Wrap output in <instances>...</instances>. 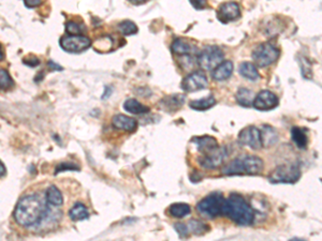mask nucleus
<instances>
[{"mask_svg":"<svg viewBox=\"0 0 322 241\" xmlns=\"http://www.w3.org/2000/svg\"><path fill=\"white\" fill-rule=\"evenodd\" d=\"M238 142L254 150L260 149L262 147L261 131L256 127L245 128L238 134Z\"/></svg>","mask_w":322,"mask_h":241,"instance_id":"9b49d317","label":"nucleus"},{"mask_svg":"<svg viewBox=\"0 0 322 241\" xmlns=\"http://www.w3.org/2000/svg\"><path fill=\"white\" fill-rule=\"evenodd\" d=\"M190 206L185 203H175L170 206L169 208V214L173 217H177V219H181V217H185L190 214Z\"/></svg>","mask_w":322,"mask_h":241,"instance_id":"a878e982","label":"nucleus"},{"mask_svg":"<svg viewBox=\"0 0 322 241\" xmlns=\"http://www.w3.org/2000/svg\"><path fill=\"white\" fill-rule=\"evenodd\" d=\"M130 1L133 2V3H136V4H141V3L148 1V0H130Z\"/></svg>","mask_w":322,"mask_h":241,"instance_id":"c9c22d12","label":"nucleus"},{"mask_svg":"<svg viewBox=\"0 0 322 241\" xmlns=\"http://www.w3.org/2000/svg\"><path fill=\"white\" fill-rule=\"evenodd\" d=\"M45 0H24L25 5L28 8H37L42 4Z\"/></svg>","mask_w":322,"mask_h":241,"instance_id":"f704fd0d","label":"nucleus"},{"mask_svg":"<svg viewBox=\"0 0 322 241\" xmlns=\"http://www.w3.org/2000/svg\"><path fill=\"white\" fill-rule=\"evenodd\" d=\"M171 50L176 56H186V55H195L197 48L193 44L188 43L185 39L178 38L173 41L171 45Z\"/></svg>","mask_w":322,"mask_h":241,"instance_id":"2eb2a0df","label":"nucleus"},{"mask_svg":"<svg viewBox=\"0 0 322 241\" xmlns=\"http://www.w3.org/2000/svg\"><path fill=\"white\" fill-rule=\"evenodd\" d=\"M112 125L114 128L126 132H133L138 127V122L131 117L118 114L112 118Z\"/></svg>","mask_w":322,"mask_h":241,"instance_id":"4468645a","label":"nucleus"},{"mask_svg":"<svg viewBox=\"0 0 322 241\" xmlns=\"http://www.w3.org/2000/svg\"><path fill=\"white\" fill-rule=\"evenodd\" d=\"M261 131V140H262V147H271L274 144L277 143L278 140V134L274 130L273 128L264 126L262 128Z\"/></svg>","mask_w":322,"mask_h":241,"instance_id":"5701e85b","label":"nucleus"},{"mask_svg":"<svg viewBox=\"0 0 322 241\" xmlns=\"http://www.w3.org/2000/svg\"><path fill=\"white\" fill-rule=\"evenodd\" d=\"M279 57V50L272 43H262L253 52L254 62L259 68H265L274 63Z\"/></svg>","mask_w":322,"mask_h":241,"instance_id":"423d86ee","label":"nucleus"},{"mask_svg":"<svg viewBox=\"0 0 322 241\" xmlns=\"http://www.w3.org/2000/svg\"><path fill=\"white\" fill-rule=\"evenodd\" d=\"M48 203H44L38 194H29L20 199L14 210V219L24 227L37 226L45 214Z\"/></svg>","mask_w":322,"mask_h":241,"instance_id":"f257e3e1","label":"nucleus"},{"mask_svg":"<svg viewBox=\"0 0 322 241\" xmlns=\"http://www.w3.org/2000/svg\"><path fill=\"white\" fill-rule=\"evenodd\" d=\"M118 31L124 36H131L138 32V27L131 21H124L118 24Z\"/></svg>","mask_w":322,"mask_h":241,"instance_id":"c85d7f7f","label":"nucleus"},{"mask_svg":"<svg viewBox=\"0 0 322 241\" xmlns=\"http://www.w3.org/2000/svg\"><path fill=\"white\" fill-rule=\"evenodd\" d=\"M263 169V161L259 157L246 156L234 159L222 169V174L234 175H259Z\"/></svg>","mask_w":322,"mask_h":241,"instance_id":"7ed1b4c3","label":"nucleus"},{"mask_svg":"<svg viewBox=\"0 0 322 241\" xmlns=\"http://www.w3.org/2000/svg\"><path fill=\"white\" fill-rule=\"evenodd\" d=\"M238 71L239 74H241L246 80H257L260 79V74L258 72L256 66L251 62H247V61L242 62L238 67Z\"/></svg>","mask_w":322,"mask_h":241,"instance_id":"412c9836","label":"nucleus"},{"mask_svg":"<svg viewBox=\"0 0 322 241\" xmlns=\"http://www.w3.org/2000/svg\"><path fill=\"white\" fill-rule=\"evenodd\" d=\"M174 228L176 229V232L179 235L180 238H187L190 235L187 224H184V223H176V224L174 225Z\"/></svg>","mask_w":322,"mask_h":241,"instance_id":"473e14b6","label":"nucleus"},{"mask_svg":"<svg viewBox=\"0 0 322 241\" xmlns=\"http://www.w3.org/2000/svg\"><path fill=\"white\" fill-rule=\"evenodd\" d=\"M186 97L184 95H179V93H176V95H172L163 98L160 101V107L165 110L168 111H175L179 109L183 104L185 103Z\"/></svg>","mask_w":322,"mask_h":241,"instance_id":"dca6fc26","label":"nucleus"},{"mask_svg":"<svg viewBox=\"0 0 322 241\" xmlns=\"http://www.w3.org/2000/svg\"><path fill=\"white\" fill-rule=\"evenodd\" d=\"M66 170H80V167L77 165V164L71 162H62L59 163V165L55 168V174L66 172Z\"/></svg>","mask_w":322,"mask_h":241,"instance_id":"2f4dec72","label":"nucleus"},{"mask_svg":"<svg viewBox=\"0 0 322 241\" xmlns=\"http://www.w3.org/2000/svg\"><path fill=\"white\" fill-rule=\"evenodd\" d=\"M225 201L226 198L221 193L214 192L198 203L197 211L205 219H215L224 214Z\"/></svg>","mask_w":322,"mask_h":241,"instance_id":"20e7f679","label":"nucleus"},{"mask_svg":"<svg viewBox=\"0 0 322 241\" xmlns=\"http://www.w3.org/2000/svg\"><path fill=\"white\" fill-rule=\"evenodd\" d=\"M122 108L130 114L139 115V114H145L148 113L149 107H145L142 103H140L136 99H128L124 102Z\"/></svg>","mask_w":322,"mask_h":241,"instance_id":"aec40b11","label":"nucleus"},{"mask_svg":"<svg viewBox=\"0 0 322 241\" xmlns=\"http://www.w3.org/2000/svg\"><path fill=\"white\" fill-rule=\"evenodd\" d=\"M0 167H1V178H3L4 175H5V167H4L2 162H1V164H0Z\"/></svg>","mask_w":322,"mask_h":241,"instance_id":"e433bc0d","label":"nucleus"},{"mask_svg":"<svg viewBox=\"0 0 322 241\" xmlns=\"http://www.w3.org/2000/svg\"><path fill=\"white\" fill-rule=\"evenodd\" d=\"M241 15V10L239 5L236 2H225L222 3L218 9V20L227 24L232 21H235Z\"/></svg>","mask_w":322,"mask_h":241,"instance_id":"ddd939ff","label":"nucleus"},{"mask_svg":"<svg viewBox=\"0 0 322 241\" xmlns=\"http://www.w3.org/2000/svg\"><path fill=\"white\" fill-rule=\"evenodd\" d=\"M187 227H188L189 234L197 235V236H200V235L206 233L209 231V226L205 223L199 220H191L187 223Z\"/></svg>","mask_w":322,"mask_h":241,"instance_id":"cd10ccee","label":"nucleus"},{"mask_svg":"<svg viewBox=\"0 0 322 241\" xmlns=\"http://www.w3.org/2000/svg\"><path fill=\"white\" fill-rule=\"evenodd\" d=\"M69 216L72 221L77 222V221H83L88 219L89 214H88V210H87V208L83 204L77 203L71 209L69 210Z\"/></svg>","mask_w":322,"mask_h":241,"instance_id":"b1692460","label":"nucleus"},{"mask_svg":"<svg viewBox=\"0 0 322 241\" xmlns=\"http://www.w3.org/2000/svg\"><path fill=\"white\" fill-rule=\"evenodd\" d=\"M224 215L228 216L235 224L248 226L255 221V211L238 194H231L225 201Z\"/></svg>","mask_w":322,"mask_h":241,"instance_id":"f03ea898","label":"nucleus"},{"mask_svg":"<svg viewBox=\"0 0 322 241\" xmlns=\"http://www.w3.org/2000/svg\"><path fill=\"white\" fill-rule=\"evenodd\" d=\"M0 85L2 90H8L14 86V80L11 78L7 70H0Z\"/></svg>","mask_w":322,"mask_h":241,"instance_id":"c756f323","label":"nucleus"},{"mask_svg":"<svg viewBox=\"0 0 322 241\" xmlns=\"http://www.w3.org/2000/svg\"><path fill=\"white\" fill-rule=\"evenodd\" d=\"M278 104V98L270 90H262L255 98L253 107L259 110H270L276 107Z\"/></svg>","mask_w":322,"mask_h":241,"instance_id":"f8f14e48","label":"nucleus"},{"mask_svg":"<svg viewBox=\"0 0 322 241\" xmlns=\"http://www.w3.org/2000/svg\"><path fill=\"white\" fill-rule=\"evenodd\" d=\"M59 44L61 49L68 53H81L90 48L91 41L83 34H78V36L68 34L60 38Z\"/></svg>","mask_w":322,"mask_h":241,"instance_id":"6e6552de","label":"nucleus"},{"mask_svg":"<svg viewBox=\"0 0 322 241\" xmlns=\"http://www.w3.org/2000/svg\"><path fill=\"white\" fill-rule=\"evenodd\" d=\"M301 176V170L295 164H284L273 170L270 181L273 184H293Z\"/></svg>","mask_w":322,"mask_h":241,"instance_id":"0eeeda50","label":"nucleus"},{"mask_svg":"<svg viewBox=\"0 0 322 241\" xmlns=\"http://www.w3.org/2000/svg\"><path fill=\"white\" fill-rule=\"evenodd\" d=\"M208 86V80L206 75L202 71L192 72L181 81V88L186 92H193L205 89Z\"/></svg>","mask_w":322,"mask_h":241,"instance_id":"9d476101","label":"nucleus"},{"mask_svg":"<svg viewBox=\"0 0 322 241\" xmlns=\"http://www.w3.org/2000/svg\"><path fill=\"white\" fill-rule=\"evenodd\" d=\"M228 157V152L225 147H217V148L207 152L199 159L200 165L206 169H215L219 167L225 162Z\"/></svg>","mask_w":322,"mask_h":241,"instance_id":"1a4fd4ad","label":"nucleus"},{"mask_svg":"<svg viewBox=\"0 0 322 241\" xmlns=\"http://www.w3.org/2000/svg\"><path fill=\"white\" fill-rule=\"evenodd\" d=\"M192 143L196 145L197 149L201 152L202 155H205L207 152L212 151L219 147L218 142L213 136H200L192 138Z\"/></svg>","mask_w":322,"mask_h":241,"instance_id":"f3484780","label":"nucleus"},{"mask_svg":"<svg viewBox=\"0 0 322 241\" xmlns=\"http://www.w3.org/2000/svg\"><path fill=\"white\" fill-rule=\"evenodd\" d=\"M45 201L49 205L54 206V207H60L63 204L62 194L55 186H51L45 193Z\"/></svg>","mask_w":322,"mask_h":241,"instance_id":"6ab92c4d","label":"nucleus"},{"mask_svg":"<svg viewBox=\"0 0 322 241\" xmlns=\"http://www.w3.org/2000/svg\"><path fill=\"white\" fill-rule=\"evenodd\" d=\"M255 98L256 97H255L254 91L246 89V88H241V89H238V91L236 92V96H235L237 103L245 107H253Z\"/></svg>","mask_w":322,"mask_h":241,"instance_id":"4be33fe9","label":"nucleus"},{"mask_svg":"<svg viewBox=\"0 0 322 241\" xmlns=\"http://www.w3.org/2000/svg\"><path fill=\"white\" fill-rule=\"evenodd\" d=\"M224 53L217 46H207L198 54V64L204 71H210L217 68L224 61Z\"/></svg>","mask_w":322,"mask_h":241,"instance_id":"39448f33","label":"nucleus"},{"mask_svg":"<svg viewBox=\"0 0 322 241\" xmlns=\"http://www.w3.org/2000/svg\"><path fill=\"white\" fill-rule=\"evenodd\" d=\"M291 135H292V139H293V142L295 143V145L298 147V148L301 149H305L306 146H307V134L305 132V130L302 128H293L291 131Z\"/></svg>","mask_w":322,"mask_h":241,"instance_id":"bb28decb","label":"nucleus"},{"mask_svg":"<svg viewBox=\"0 0 322 241\" xmlns=\"http://www.w3.org/2000/svg\"><path fill=\"white\" fill-rule=\"evenodd\" d=\"M216 104V100L213 96H208L206 98L203 99H199V100H193L189 103L190 108L199 110V111H203V110H207L210 107H213Z\"/></svg>","mask_w":322,"mask_h":241,"instance_id":"393cba45","label":"nucleus"},{"mask_svg":"<svg viewBox=\"0 0 322 241\" xmlns=\"http://www.w3.org/2000/svg\"><path fill=\"white\" fill-rule=\"evenodd\" d=\"M233 63L230 60L222 61L219 66L213 70L212 78L217 81H222L228 80L233 73Z\"/></svg>","mask_w":322,"mask_h":241,"instance_id":"a211bd4d","label":"nucleus"},{"mask_svg":"<svg viewBox=\"0 0 322 241\" xmlns=\"http://www.w3.org/2000/svg\"><path fill=\"white\" fill-rule=\"evenodd\" d=\"M191 5L197 10H202L206 7L207 0H189Z\"/></svg>","mask_w":322,"mask_h":241,"instance_id":"72a5a7b5","label":"nucleus"},{"mask_svg":"<svg viewBox=\"0 0 322 241\" xmlns=\"http://www.w3.org/2000/svg\"><path fill=\"white\" fill-rule=\"evenodd\" d=\"M66 31L69 34H73V36H78V34H82L86 31L85 26L79 24V23L75 22H68L66 24Z\"/></svg>","mask_w":322,"mask_h":241,"instance_id":"7c9ffc66","label":"nucleus"}]
</instances>
